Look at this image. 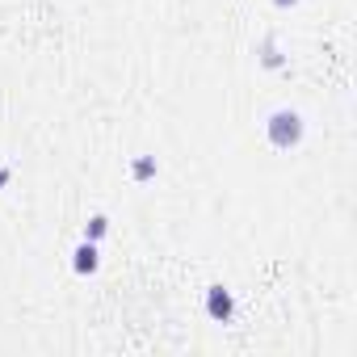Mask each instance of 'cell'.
Wrapping results in <instances>:
<instances>
[{
    "label": "cell",
    "instance_id": "5",
    "mask_svg": "<svg viewBox=\"0 0 357 357\" xmlns=\"http://www.w3.org/2000/svg\"><path fill=\"white\" fill-rule=\"evenodd\" d=\"M105 231H109V219H105V215H93V219L84 223V240H93V244H97Z\"/></svg>",
    "mask_w": 357,
    "mask_h": 357
},
{
    "label": "cell",
    "instance_id": "4",
    "mask_svg": "<svg viewBox=\"0 0 357 357\" xmlns=\"http://www.w3.org/2000/svg\"><path fill=\"white\" fill-rule=\"evenodd\" d=\"M130 176H135V181H151V176H155V160L151 155H139L130 164Z\"/></svg>",
    "mask_w": 357,
    "mask_h": 357
},
{
    "label": "cell",
    "instance_id": "8",
    "mask_svg": "<svg viewBox=\"0 0 357 357\" xmlns=\"http://www.w3.org/2000/svg\"><path fill=\"white\" fill-rule=\"evenodd\" d=\"M273 5H278V9H290V5H298V0H273Z\"/></svg>",
    "mask_w": 357,
    "mask_h": 357
},
{
    "label": "cell",
    "instance_id": "6",
    "mask_svg": "<svg viewBox=\"0 0 357 357\" xmlns=\"http://www.w3.org/2000/svg\"><path fill=\"white\" fill-rule=\"evenodd\" d=\"M265 68H282V51H278V43H265Z\"/></svg>",
    "mask_w": 357,
    "mask_h": 357
},
{
    "label": "cell",
    "instance_id": "7",
    "mask_svg": "<svg viewBox=\"0 0 357 357\" xmlns=\"http://www.w3.org/2000/svg\"><path fill=\"white\" fill-rule=\"evenodd\" d=\"M13 181V168H0V185H9Z\"/></svg>",
    "mask_w": 357,
    "mask_h": 357
},
{
    "label": "cell",
    "instance_id": "2",
    "mask_svg": "<svg viewBox=\"0 0 357 357\" xmlns=\"http://www.w3.org/2000/svg\"><path fill=\"white\" fill-rule=\"evenodd\" d=\"M206 315H211L215 324H227V319L236 315V298H231V290L211 286V290H206Z\"/></svg>",
    "mask_w": 357,
    "mask_h": 357
},
{
    "label": "cell",
    "instance_id": "3",
    "mask_svg": "<svg viewBox=\"0 0 357 357\" xmlns=\"http://www.w3.org/2000/svg\"><path fill=\"white\" fill-rule=\"evenodd\" d=\"M97 265H101V252H97L93 240H84V244L72 252V269H76V273H97Z\"/></svg>",
    "mask_w": 357,
    "mask_h": 357
},
{
    "label": "cell",
    "instance_id": "1",
    "mask_svg": "<svg viewBox=\"0 0 357 357\" xmlns=\"http://www.w3.org/2000/svg\"><path fill=\"white\" fill-rule=\"evenodd\" d=\"M265 135H269V143L278 151H290V147L303 143V118L294 109H273L269 122H265Z\"/></svg>",
    "mask_w": 357,
    "mask_h": 357
}]
</instances>
